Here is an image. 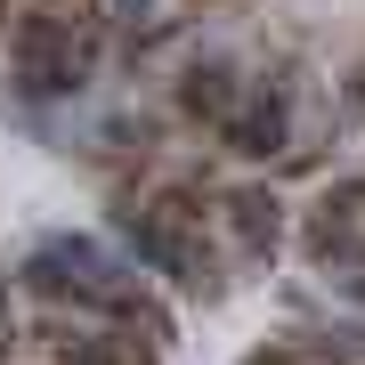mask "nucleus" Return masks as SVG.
Instances as JSON below:
<instances>
[{"mask_svg": "<svg viewBox=\"0 0 365 365\" xmlns=\"http://www.w3.org/2000/svg\"><path fill=\"white\" fill-rule=\"evenodd\" d=\"M309 365H365V317H333L325 333H309Z\"/></svg>", "mask_w": 365, "mask_h": 365, "instance_id": "9", "label": "nucleus"}, {"mask_svg": "<svg viewBox=\"0 0 365 365\" xmlns=\"http://www.w3.org/2000/svg\"><path fill=\"white\" fill-rule=\"evenodd\" d=\"M211 130H220V146H227L235 163H276V155H292V81H260V90H244Z\"/></svg>", "mask_w": 365, "mask_h": 365, "instance_id": "3", "label": "nucleus"}, {"mask_svg": "<svg viewBox=\"0 0 365 365\" xmlns=\"http://www.w3.org/2000/svg\"><path fill=\"white\" fill-rule=\"evenodd\" d=\"M220 220H227L235 252H244L252 268H268L276 252H284V227H292V220H284V195L260 187V179H252V187H227V195H220Z\"/></svg>", "mask_w": 365, "mask_h": 365, "instance_id": "4", "label": "nucleus"}, {"mask_svg": "<svg viewBox=\"0 0 365 365\" xmlns=\"http://www.w3.org/2000/svg\"><path fill=\"white\" fill-rule=\"evenodd\" d=\"M98 317H114V333H130L138 349H155V357L170 349V341H179V325H170V309H163L155 292H138L130 276H122V284H114V292L98 300Z\"/></svg>", "mask_w": 365, "mask_h": 365, "instance_id": "8", "label": "nucleus"}, {"mask_svg": "<svg viewBox=\"0 0 365 365\" xmlns=\"http://www.w3.org/2000/svg\"><path fill=\"white\" fill-rule=\"evenodd\" d=\"M41 341H49L57 365H155V349H138L130 333H81V325H57V317H41Z\"/></svg>", "mask_w": 365, "mask_h": 365, "instance_id": "7", "label": "nucleus"}, {"mask_svg": "<svg viewBox=\"0 0 365 365\" xmlns=\"http://www.w3.org/2000/svg\"><path fill=\"white\" fill-rule=\"evenodd\" d=\"M98 16H114V25H146V16H155V0H106Z\"/></svg>", "mask_w": 365, "mask_h": 365, "instance_id": "10", "label": "nucleus"}, {"mask_svg": "<svg viewBox=\"0 0 365 365\" xmlns=\"http://www.w3.org/2000/svg\"><path fill=\"white\" fill-rule=\"evenodd\" d=\"M155 276H170V284H179V300H203V309H220L227 284H235L227 260L203 244V227H179V235H170V252L155 260Z\"/></svg>", "mask_w": 365, "mask_h": 365, "instance_id": "5", "label": "nucleus"}, {"mask_svg": "<svg viewBox=\"0 0 365 365\" xmlns=\"http://www.w3.org/2000/svg\"><path fill=\"white\" fill-rule=\"evenodd\" d=\"M170 98H179V114L187 122H220L235 98H244V81H235V57H187L179 66V81H170Z\"/></svg>", "mask_w": 365, "mask_h": 365, "instance_id": "6", "label": "nucleus"}, {"mask_svg": "<svg viewBox=\"0 0 365 365\" xmlns=\"http://www.w3.org/2000/svg\"><path fill=\"white\" fill-rule=\"evenodd\" d=\"M98 57H106L98 25H73L66 9H25L16 33H9V90L25 98V106L73 98V90H90Z\"/></svg>", "mask_w": 365, "mask_h": 365, "instance_id": "1", "label": "nucleus"}, {"mask_svg": "<svg viewBox=\"0 0 365 365\" xmlns=\"http://www.w3.org/2000/svg\"><path fill=\"white\" fill-rule=\"evenodd\" d=\"M244 365H309V357H300V349H292V341H268V349H252Z\"/></svg>", "mask_w": 365, "mask_h": 365, "instance_id": "11", "label": "nucleus"}, {"mask_svg": "<svg viewBox=\"0 0 365 365\" xmlns=\"http://www.w3.org/2000/svg\"><path fill=\"white\" fill-rule=\"evenodd\" d=\"M9 284H25L41 309H66V300L73 309H98V300L122 284V268L98 252V235H41L25 260H16Z\"/></svg>", "mask_w": 365, "mask_h": 365, "instance_id": "2", "label": "nucleus"}]
</instances>
